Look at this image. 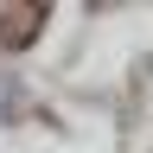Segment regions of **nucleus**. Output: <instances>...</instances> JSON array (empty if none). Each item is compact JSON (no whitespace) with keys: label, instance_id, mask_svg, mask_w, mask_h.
<instances>
[{"label":"nucleus","instance_id":"nucleus-1","mask_svg":"<svg viewBox=\"0 0 153 153\" xmlns=\"http://www.w3.org/2000/svg\"><path fill=\"white\" fill-rule=\"evenodd\" d=\"M38 26H45V7H0V45H7V51L32 45Z\"/></svg>","mask_w":153,"mask_h":153}]
</instances>
